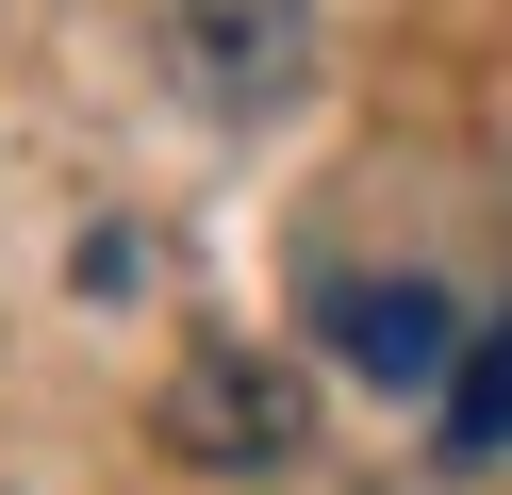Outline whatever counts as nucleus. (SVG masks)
I'll use <instances>...</instances> for the list:
<instances>
[{
  "label": "nucleus",
  "mask_w": 512,
  "mask_h": 495,
  "mask_svg": "<svg viewBox=\"0 0 512 495\" xmlns=\"http://www.w3.org/2000/svg\"><path fill=\"white\" fill-rule=\"evenodd\" d=\"M446 446H463V462H496V446H512V314H479L463 380H446Z\"/></svg>",
  "instance_id": "4"
},
{
  "label": "nucleus",
  "mask_w": 512,
  "mask_h": 495,
  "mask_svg": "<svg viewBox=\"0 0 512 495\" xmlns=\"http://www.w3.org/2000/svg\"><path fill=\"white\" fill-rule=\"evenodd\" d=\"M166 50H182V83L215 116H281L298 66H314V17L298 0H166Z\"/></svg>",
  "instance_id": "1"
},
{
  "label": "nucleus",
  "mask_w": 512,
  "mask_h": 495,
  "mask_svg": "<svg viewBox=\"0 0 512 495\" xmlns=\"http://www.w3.org/2000/svg\"><path fill=\"white\" fill-rule=\"evenodd\" d=\"M331 347L364 363L380 396H446L479 330H446V297H430V281H347V297H331Z\"/></svg>",
  "instance_id": "3"
},
{
  "label": "nucleus",
  "mask_w": 512,
  "mask_h": 495,
  "mask_svg": "<svg viewBox=\"0 0 512 495\" xmlns=\"http://www.w3.org/2000/svg\"><path fill=\"white\" fill-rule=\"evenodd\" d=\"M166 446L182 462H248V479H265L281 446H298V380H281L265 347H199L166 380Z\"/></svg>",
  "instance_id": "2"
}]
</instances>
